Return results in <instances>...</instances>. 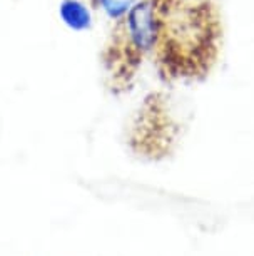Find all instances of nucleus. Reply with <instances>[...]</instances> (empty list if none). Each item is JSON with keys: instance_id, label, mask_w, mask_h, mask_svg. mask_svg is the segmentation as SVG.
<instances>
[{"instance_id": "nucleus-1", "label": "nucleus", "mask_w": 254, "mask_h": 256, "mask_svg": "<svg viewBox=\"0 0 254 256\" xmlns=\"http://www.w3.org/2000/svg\"><path fill=\"white\" fill-rule=\"evenodd\" d=\"M127 40L131 49L139 56H144L154 49L157 37H159V18H157L156 7L151 0H141L132 4L126 14Z\"/></svg>"}, {"instance_id": "nucleus-2", "label": "nucleus", "mask_w": 254, "mask_h": 256, "mask_svg": "<svg viewBox=\"0 0 254 256\" xmlns=\"http://www.w3.org/2000/svg\"><path fill=\"white\" fill-rule=\"evenodd\" d=\"M59 16L67 27L77 32L87 30L92 24V16H90L89 8L80 0H62Z\"/></svg>"}]
</instances>
